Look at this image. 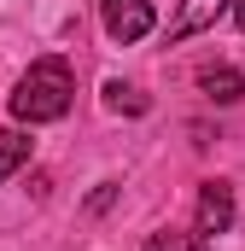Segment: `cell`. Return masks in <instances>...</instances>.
<instances>
[{"label": "cell", "mask_w": 245, "mask_h": 251, "mask_svg": "<svg viewBox=\"0 0 245 251\" xmlns=\"http://www.w3.org/2000/svg\"><path fill=\"white\" fill-rule=\"evenodd\" d=\"M76 105V70L64 59H35L24 76H18V88H12V117L18 123H59L64 111Z\"/></svg>", "instance_id": "6da1fadb"}, {"label": "cell", "mask_w": 245, "mask_h": 251, "mask_svg": "<svg viewBox=\"0 0 245 251\" xmlns=\"http://www.w3.org/2000/svg\"><path fill=\"white\" fill-rule=\"evenodd\" d=\"M99 18H105V35L117 41V47H134V41H146L152 35V0H99Z\"/></svg>", "instance_id": "7a4b0ae2"}, {"label": "cell", "mask_w": 245, "mask_h": 251, "mask_svg": "<svg viewBox=\"0 0 245 251\" xmlns=\"http://www.w3.org/2000/svg\"><path fill=\"white\" fill-rule=\"evenodd\" d=\"M234 228V187L228 181H204L198 187V216H193V234L210 240V234H228Z\"/></svg>", "instance_id": "3957f363"}, {"label": "cell", "mask_w": 245, "mask_h": 251, "mask_svg": "<svg viewBox=\"0 0 245 251\" xmlns=\"http://www.w3.org/2000/svg\"><path fill=\"white\" fill-rule=\"evenodd\" d=\"M228 12V0H181L175 18H170V41H187V35H204L216 29V18Z\"/></svg>", "instance_id": "277c9868"}, {"label": "cell", "mask_w": 245, "mask_h": 251, "mask_svg": "<svg viewBox=\"0 0 245 251\" xmlns=\"http://www.w3.org/2000/svg\"><path fill=\"white\" fill-rule=\"evenodd\" d=\"M198 88H204L216 105H234V100H245V76L234 70V64H210V70H198Z\"/></svg>", "instance_id": "5b68a950"}, {"label": "cell", "mask_w": 245, "mask_h": 251, "mask_svg": "<svg viewBox=\"0 0 245 251\" xmlns=\"http://www.w3.org/2000/svg\"><path fill=\"white\" fill-rule=\"evenodd\" d=\"M29 164V134L24 128H0V187Z\"/></svg>", "instance_id": "8992f818"}, {"label": "cell", "mask_w": 245, "mask_h": 251, "mask_svg": "<svg viewBox=\"0 0 245 251\" xmlns=\"http://www.w3.org/2000/svg\"><path fill=\"white\" fill-rule=\"evenodd\" d=\"M105 111H122V117H146V111H152V100H146L140 88H128V82H105Z\"/></svg>", "instance_id": "52a82bcc"}, {"label": "cell", "mask_w": 245, "mask_h": 251, "mask_svg": "<svg viewBox=\"0 0 245 251\" xmlns=\"http://www.w3.org/2000/svg\"><path fill=\"white\" fill-rule=\"evenodd\" d=\"M146 251H210V240L175 234V228H158V234H146Z\"/></svg>", "instance_id": "ba28073f"}, {"label": "cell", "mask_w": 245, "mask_h": 251, "mask_svg": "<svg viewBox=\"0 0 245 251\" xmlns=\"http://www.w3.org/2000/svg\"><path fill=\"white\" fill-rule=\"evenodd\" d=\"M117 181H99V187H94V193H88V210H94V216H105V210H111V204H117Z\"/></svg>", "instance_id": "9c48e42d"}, {"label": "cell", "mask_w": 245, "mask_h": 251, "mask_svg": "<svg viewBox=\"0 0 245 251\" xmlns=\"http://www.w3.org/2000/svg\"><path fill=\"white\" fill-rule=\"evenodd\" d=\"M228 12H234V24L245 29V0H228Z\"/></svg>", "instance_id": "30bf717a"}]
</instances>
